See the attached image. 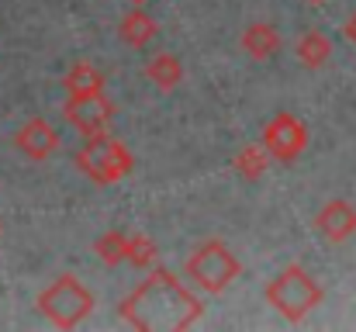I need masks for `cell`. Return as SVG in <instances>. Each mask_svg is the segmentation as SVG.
I'll use <instances>...</instances> for the list:
<instances>
[{
	"mask_svg": "<svg viewBox=\"0 0 356 332\" xmlns=\"http://www.w3.org/2000/svg\"><path fill=\"white\" fill-rule=\"evenodd\" d=\"M35 305L56 329H76L83 319L94 315L97 298L76 274H59L38 291Z\"/></svg>",
	"mask_w": 356,
	"mask_h": 332,
	"instance_id": "obj_3",
	"label": "cell"
},
{
	"mask_svg": "<svg viewBox=\"0 0 356 332\" xmlns=\"http://www.w3.org/2000/svg\"><path fill=\"white\" fill-rule=\"evenodd\" d=\"M343 35H346V42H350V45L356 49V10L350 14V17H346V24H343Z\"/></svg>",
	"mask_w": 356,
	"mask_h": 332,
	"instance_id": "obj_18",
	"label": "cell"
},
{
	"mask_svg": "<svg viewBox=\"0 0 356 332\" xmlns=\"http://www.w3.org/2000/svg\"><path fill=\"white\" fill-rule=\"evenodd\" d=\"M270 159H273V156L266 152L263 142H245L236 156H232V170H236L242 180H259V177L270 170Z\"/></svg>",
	"mask_w": 356,
	"mask_h": 332,
	"instance_id": "obj_15",
	"label": "cell"
},
{
	"mask_svg": "<svg viewBox=\"0 0 356 332\" xmlns=\"http://www.w3.org/2000/svg\"><path fill=\"white\" fill-rule=\"evenodd\" d=\"M115 101L101 90V94H66V101H63V114H66V121L83 135V139H90V135H104L108 128H111V121H115Z\"/></svg>",
	"mask_w": 356,
	"mask_h": 332,
	"instance_id": "obj_7",
	"label": "cell"
},
{
	"mask_svg": "<svg viewBox=\"0 0 356 332\" xmlns=\"http://www.w3.org/2000/svg\"><path fill=\"white\" fill-rule=\"evenodd\" d=\"M184 274L194 287H201L204 294H225L242 274V263L238 256L229 249L225 239H204L191 249L187 263H184Z\"/></svg>",
	"mask_w": 356,
	"mask_h": 332,
	"instance_id": "obj_4",
	"label": "cell"
},
{
	"mask_svg": "<svg viewBox=\"0 0 356 332\" xmlns=\"http://www.w3.org/2000/svg\"><path fill=\"white\" fill-rule=\"evenodd\" d=\"M156 256H159V246H156L152 235H145V232H128V263H131V267L145 270V267L156 263Z\"/></svg>",
	"mask_w": 356,
	"mask_h": 332,
	"instance_id": "obj_17",
	"label": "cell"
},
{
	"mask_svg": "<svg viewBox=\"0 0 356 332\" xmlns=\"http://www.w3.org/2000/svg\"><path fill=\"white\" fill-rule=\"evenodd\" d=\"M315 228L322 232L325 242L332 246H343L356 235V208L346 201V198H329L318 215H315Z\"/></svg>",
	"mask_w": 356,
	"mask_h": 332,
	"instance_id": "obj_9",
	"label": "cell"
},
{
	"mask_svg": "<svg viewBox=\"0 0 356 332\" xmlns=\"http://www.w3.org/2000/svg\"><path fill=\"white\" fill-rule=\"evenodd\" d=\"M73 166L97 187H111L135 170V152L115 135H90L73 152Z\"/></svg>",
	"mask_w": 356,
	"mask_h": 332,
	"instance_id": "obj_5",
	"label": "cell"
},
{
	"mask_svg": "<svg viewBox=\"0 0 356 332\" xmlns=\"http://www.w3.org/2000/svg\"><path fill=\"white\" fill-rule=\"evenodd\" d=\"M156 31H159L156 17H152L145 7H138V3L121 17V24H118V35H121V42H124L128 49H145V45L156 38Z\"/></svg>",
	"mask_w": 356,
	"mask_h": 332,
	"instance_id": "obj_10",
	"label": "cell"
},
{
	"mask_svg": "<svg viewBox=\"0 0 356 332\" xmlns=\"http://www.w3.org/2000/svg\"><path fill=\"white\" fill-rule=\"evenodd\" d=\"M308 3H325V0H308Z\"/></svg>",
	"mask_w": 356,
	"mask_h": 332,
	"instance_id": "obj_20",
	"label": "cell"
},
{
	"mask_svg": "<svg viewBox=\"0 0 356 332\" xmlns=\"http://www.w3.org/2000/svg\"><path fill=\"white\" fill-rule=\"evenodd\" d=\"M263 298L284 322L298 326L325 301V291H322V284L315 280L312 270H305L301 263H287L273 280H266Z\"/></svg>",
	"mask_w": 356,
	"mask_h": 332,
	"instance_id": "obj_2",
	"label": "cell"
},
{
	"mask_svg": "<svg viewBox=\"0 0 356 332\" xmlns=\"http://www.w3.org/2000/svg\"><path fill=\"white\" fill-rule=\"evenodd\" d=\"M294 56H298V63L305 70H322L332 59V42H329V35H322V31L312 28V31H305L294 42Z\"/></svg>",
	"mask_w": 356,
	"mask_h": 332,
	"instance_id": "obj_13",
	"label": "cell"
},
{
	"mask_svg": "<svg viewBox=\"0 0 356 332\" xmlns=\"http://www.w3.org/2000/svg\"><path fill=\"white\" fill-rule=\"evenodd\" d=\"M63 87H66V94H101V90L108 87V77H104L94 63L76 59V63L66 70Z\"/></svg>",
	"mask_w": 356,
	"mask_h": 332,
	"instance_id": "obj_14",
	"label": "cell"
},
{
	"mask_svg": "<svg viewBox=\"0 0 356 332\" xmlns=\"http://www.w3.org/2000/svg\"><path fill=\"white\" fill-rule=\"evenodd\" d=\"M94 253L104 267H118V263H128V232H104L97 242H94Z\"/></svg>",
	"mask_w": 356,
	"mask_h": 332,
	"instance_id": "obj_16",
	"label": "cell"
},
{
	"mask_svg": "<svg viewBox=\"0 0 356 332\" xmlns=\"http://www.w3.org/2000/svg\"><path fill=\"white\" fill-rule=\"evenodd\" d=\"M142 77L159 87V90H177L184 84V63L173 56V52H156L145 66H142Z\"/></svg>",
	"mask_w": 356,
	"mask_h": 332,
	"instance_id": "obj_12",
	"label": "cell"
},
{
	"mask_svg": "<svg viewBox=\"0 0 356 332\" xmlns=\"http://www.w3.org/2000/svg\"><path fill=\"white\" fill-rule=\"evenodd\" d=\"M118 315L138 332H184L204 315V305L184 280L173 277V270L152 267L145 280L118 301Z\"/></svg>",
	"mask_w": 356,
	"mask_h": 332,
	"instance_id": "obj_1",
	"label": "cell"
},
{
	"mask_svg": "<svg viewBox=\"0 0 356 332\" xmlns=\"http://www.w3.org/2000/svg\"><path fill=\"white\" fill-rule=\"evenodd\" d=\"M259 142L266 145V152H270L277 163H298L301 152L308 149V125H305L298 114L280 111V114H273V118L263 125Z\"/></svg>",
	"mask_w": 356,
	"mask_h": 332,
	"instance_id": "obj_6",
	"label": "cell"
},
{
	"mask_svg": "<svg viewBox=\"0 0 356 332\" xmlns=\"http://www.w3.org/2000/svg\"><path fill=\"white\" fill-rule=\"evenodd\" d=\"M131 3H138V7H142V3H149V0H131Z\"/></svg>",
	"mask_w": 356,
	"mask_h": 332,
	"instance_id": "obj_19",
	"label": "cell"
},
{
	"mask_svg": "<svg viewBox=\"0 0 356 332\" xmlns=\"http://www.w3.org/2000/svg\"><path fill=\"white\" fill-rule=\"evenodd\" d=\"M10 142H14V149H17L24 159L45 163V159L59 149V132H56L42 114H35V118H28V121H21V125L14 128Z\"/></svg>",
	"mask_w": 356,
	"mask_h": 332,
	"instance_id": "obj_8",
	"label": "cell"
},
{
	"mask_svg": "<svg viewBox=\"0 0 356 332\" xmlns=\"http://www.w3.org/2000/svg\"><path fill=\"white\" fill-rule=\"evenodd\" d=\"M242 52L249 56V59H256V63H263V59H270L277 49H280V31L270 24V21H256V24H249L245 31H242Z\"/></svg>",
	"mask_w": 356,
	"mask_h": 332,
	"instance_id": "obj_11",
	"label": "cell"
}]
</instances>
